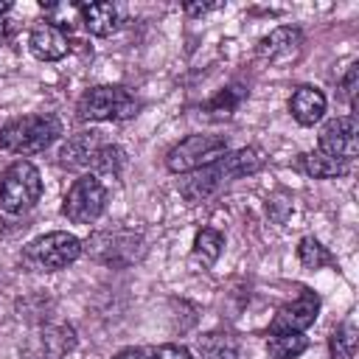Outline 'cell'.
<instances>
[{
  "label": "cell",
  "mask_w": 359,
  "mask_h": 359,
  "mask_svg": "<svg viewBox=\"0 0 359 359\" xmlns=\"http://www.w3.org/2000/svg\"><path fill=\"white\" fill-rule=\"evenodd\" d=\"M140 109V101L118 84H101V87H90L79 104L76 112L81 121H129L135 118Z\"/></svg>",
  "instance_id": "obj_4"
},
{
  "label": "cell",
  "mask_w": 359,
  "mask_h": 359,
  "mask_svg": "<svg viewBox=\"0 0 359 359\" xmlns=\"http://www.w3.org/2000/svg\"><path fill=\"white\" fill-rule=\"evenodd\" d=\"M264 168V151L258 146H244L236 151H224L219 160L191 171L185 180H180V196L188 205H199L202 199L213 196L216 191H222L227 182L238 180V177H250L258 174Z\"/></svg>",
  "instance_id": "obj_1"
},
{
  "label": "cell",
  "mask_w": 359,
  "mask_h": 359,
  "mask_svg": "<svg viewBox=\"0 0 359 359\" xmlns=\"http://www.w3.org/2000/svg\"><path fill=\"white\" fill-rule=\"evenodd\" d=\"M317 314H320V297L311 289H300L294 300L278 309L275 320L269 323V331H306L309 325H314Z\"/></svg>",
  "instance_id": "obj_11"
},
{
  "label": "cell",
  "mask_w": 359,
  "mask_h": 359,
  "mask_svg": "<svg viewBox=\"0 0 359 359\" xmlns=\"http://www.w3.org/2000/svg\"><path fill=\"white\" fill-rule=\"evenodd\" d=\"M62 135V121L50 112H36V115H22L8 121L0 129V149L11 154H36L45 151L56 137Z\"/></svg>",
  "instance_id": "obj_2"
},
{
  "label": "cell",
  "mask_w": 359,
  "mask_h": 359,
  "mask_svg": "<svg viewBox=\"0 0 359 359\" xmlns=\"http://www.w3.org/2000/svg\"><path fill=\"white\" fill-rule=\"evenodd\" d=\"M297 168L314 180H334V177H342L348 174L351 163L345 160H337V157H328L323 151H306L297 157Z\"/></svg>",
  "instance_id": "obj_15"
},
{
  "label": "cell",
  "mask_w": 359,
  "mask_h": 359,
  "mask_svg": "<svg viewBox=\"0 0 359 359\" xmlns=\"http://www.w3.org/2000/svg\"><path fill=\"white\" fill-rule=\"evenodd\" d=\"M289 112H292V118L300 126H314L325 115V95H323V90H317L311 84L297 87L292 93V98H289Z\"/></svg>",
  "instance_id": "obj_14"
},
{
  "label": "cell",
  "mask_w": 359,
  "mask_h": 359,
  "mask_svg": "<svg viewBox=\"0 0 359 359\" xmlns=\"http://www.w3.org/2000/svg\"><path fill=\"white\" fill-rule=\"evenodd\" d=\"M42 11L48 17L45 22H50L62 34H65V28L70 31L76 22H81V6H76V3H42Z\"/></svg>",
  "instance_id": "obj_21"
},
{
  "label": "cell",
  "mask_w": 359,
  "mask_h": 359,
  "mask_svg": "<svg viewBox=\"0 0 359 359\" xmlns=\"http://www.w3.org/2000/svg\"><path fill=\"white\" fill-rule=\"evenodd\" d=\"M244 90L241 87H224V90H219L210 101H208V112L210 115H216V118H227V115H233L236 109H238V104L244 101Z\"/></svg>",
  "instance_id": "obj_22"
},
{
  "label": "cell",
  "mask_w": 359,
  "mask_h": 359,
  "mask_svg": "<svg viewBox=\"0 0 359 359\" xmlns=\"http://www.w3.org/2000/svg\"><path fill=\"white\" fill-rule=\"evenodd\" d=\"M356 84H359V65L353 62V65L348 67V73L342 76V84H339L342 98L348 101V107H351V109H353V98H356Z\"/></svg>",
  "instance_id": "obj_23"
},
{
  "label": "cell",
  "mask_w": 359,
  "mask_h": 359,
  "mask_svg": "<svg viewBox=\"0 0 359 359\" xmlns=\"http://www.w3.org/2000/svg\"><path fill=\"white\" fill-rule=\"evenodd\" d=\"M356 345H359V331L353 320H345L331 337H328V351L331 359H353L356 356Z\"/></svg>",
  "instance_id": "obj_19"
},
{
  "label": "cell",
  "mask_w": 359,
  "mask_h": 359,
  "mask_svg": "<svg viewBox=\"0 0 359 359\" xmlns=\"http://www.w3.org/2000/svg\"><path fill=\"white\" fill-rule=\"evenodd\" d=\"M317 151L351 163V160L356 157V151H359V129H356V118H353V115L331 118V121L323 126V132H320V149H317Z\"/></svg>",
  "instance_id": "obj_9"
},
{
  "label": "cell",
  "mask_w": 359,
  "mask_h": 359,
  "mask_svg": "<svg viewBox=\"0 0 359 359\" xmlns=\"http://www.w3.org/2000/svg\"><path fill=\"white\" fill-rule=\"evenodd\" d=\"M146 359H194V356L182 345H160L151 353H146Z\"/></svg>",
  "instance_id": "obj_24"
},
{
  "label": "cell",
  "mask_w": 359,
  "mask_h": 359,
  "mask_svg": "<svg viewBox=\"0 0 359 359\" xmlns=\"http://www.w3.org/2000/svg\"><path fill=\"white\" fill-rule=\"evenodd\" d=\"M3 36H6V20L0 17V39H3Z\"/></svg>",
  "instance_id": "obj_28"
},
{
  "label": "cell",
  "mask_w": 359,
  "mask_h": 359,
  "mask_svg": "<svg viewBox=\"0 0 359 359\" xmlns=\"http://www.w3.org/2000/svg\"><path fill=\"white\" fill-rule=\"evenodd\" d=\"M300 53H303V34L300 28H292V25H280L258 42V56L275 67L297 62Z\"/></svg>",
  "instance_id": "obj_10"
},
{
  "label": "cell",
  "mask_w": 359,
  "mask_h": 359,
  "mask_svg": "<svg viewBox=\"0 0 359 359\" xmlns=\"http://www.w3.org/2000/svg\"><path fill=\"white\" fill-rule=\"evenodd\" d=\"M222 247H224V236L213 227H202L194 238V261L202 264V269L213 266L222 255Z\"/></svg>",
  "instance_id": "obj_18"
},
{
  "label": "cell",
  "mask_w": 359,
  "mask_h": 359,
  "mask_svg": "<svg viewBox=\"0 0 359 359\" xmlns=\"http://www.w3.org/2000/svg\"><path fill=\"white\" fill-rule=\"evenodd\" d=\"M28 48H31V53H34L36 59H42V62H59V59H65L67 50H70L67 36H65L59 28H53L50 22L34 25V31H31V36H28Z\"/></svg>",
  "instance_id": "obj_12"
},
{
  "label": "cell",
  "mask_w": 359,
  "mask_h": 359,
  "mask_svg": "<svg viewBox=\"0 0 359 359\" xmlns=\"http://www.w3.org/2000/svg\"><path fill=\"white\" fill-rule=\"evenodd\" d=\"M42 196V177L34 163L14 160L0 177V208L6 213H25Z\"/></svg>",
  "instance_id": "obj_5"
},
{
  "label": "cell",
  "mask_w": 359,
  "mask_h": 359,
  "mask_svg": "<svg viewBox=\"0 0 359 359\" xmlns=\"http://www.w3.org/2000/svg\"><path fill=\"white\" fill-rule=\"evenodd\" d=\"M213 8H222V3H188V6H185V14L196 17V14H208V11H213Z\"/></svg>",
  "instance_id": "obj_25"
},
{
  "label": "cell",
  "mask_w": 359,
  "mask_h": 359,
  "mask_svg": "<svg viewBox=\"0 0 359 359\" xmlns=\"http://www.w3.org/2000/svg\"><path fill=\"white\" fill-rule=\"evenodd\" d=\"M104 208H107V188L95 174H81L70 185V191H67V196L62 202V213L73 224L95 222L104 213Z\"/></svg>",
  "instance_id": "obj_8"
},
{
  "label": "cell",
  "mask_w": 359,
  "mask_h": 359,
  "mask_svg": "<svg viewBox=\"0 0 359 359\" xmlns=\"http://www.w3.org/2000/svg\"><path fill=\"white\" fill-rule=\"evenodd\" d=\"M62 163L79 165V168H93L98 174H118L121 163H123V151L115 143L104 140L101 132H79L65 143Z\"/></svg>",
  "instance_id": "obj_3"
},
{
  "label": "cell",
  "mask_w": 359,
  "mask_h": 359,
  "mask_svg": "<svg viewBox=\"0 0 359 359\" xmlns=\"http://www.w3.org/2000/svg\"><path fill=\"white\" fill-rule=\"evenodd\" d=\"M196 353H199V359H238V345L230 334L210 331V334L199 337Z\"/></svg>",
  "instance_id": "obj_17"
},
{
  "label": "cell",
  "mask_w": 359,
  "mask_h": 359,
  "mask_svg": "<svg viewBox=\"0 0 359 359\" xmlns=\"http://www.w3.org/2000/svg\"><path fill=\"white\" fill-rule=\"evenodd\" d=\"M297 258H300V264H303L306 269H323V266H334V264H337L334 255L328 252V247H323L314 236L300 238V244H297Z\"/></svg>",
  "instance_id": "obj_20"
},
{
  "label": "cell",
  "mask_w": 359,
  "mask_h": 359,
  "mask_svg": "<svg viewBox=\"0 0 359 359\" xmlns=\"http://www.w3.org/2000/svg\"><path fill=\"white\" fill-rule=\"evenodd\" d=\"M112 359H146V351H143V348H123V351H118Z\"/></svg>",
  "instance_id": "obj_26"
},
{
  "label": "cell",
  "mask_w": 359,
  "mask_h": 359,
  "mask_svg": "<svg viewBox=\"0 0 359 359\" xmlns=\"http://www.w3.org/2000/svg\"><path fill=\"white\" fill-rule=\"evenodd\" d=\"M309 348V339L303 331H269L266 337V351L275 359H294Z\"/></svg>",
  "instance_id": "obj_16"
},
{
  "label": "cell",
  "mask_w": 359,
  "mask_h": 359,
  "mask_svg": "<svg viewBox=\"0 0 359 359\" xmlns=\"http://www.w3.org/2000/svg\"><path fill=\"white\" fill-rule=\"evenodd\" d=\"M79 255H81V241L73 233H62V230H53V233H45V236L34 238L28 244V252H25L28 264L36 266V269H45V272L65 269Z\"/></svg>",
  "instance_id": "obj_7"
},
{
  "label": "cell",
  "mask_w": 359,
  "mask_h": 359,
  "mask_svg": "<svg viewBox=\"0 0 359 359\" xmlns=\"http://www.w3.org/2000/svg\"><path fill=\"white\" fill-rule=\"evenodd\" d=\"M8 8H11V3H0V17H3V14L8 11Z\"/></svg>",
  "instance_id": "obj_27"
},
{
  "label": "cell",
  "mask_w": 359,
  "mask_h": 359,
  "mask_svg": "<svg viewBox=\"0 0 359 359\" xmlns=\"http://www.w3.org/2000/svg\"><path fill=\"white\" fill-rule=\"evenodd\" d=\"M81 22L93 36H109L123 22V8L118 3H84Z\"/></svg>",
  "instance_id": "obj_13"
},
{
  "label": "cell",
  "mask_w": 359,
  "mask_h": 359,
  "mask_svg": "<svg viewBox=\"0 0 359 359\" xmlns=\"http://www.w3.org/2000/svg\"><path fill=\"white\" fill-rule=\"evenodd\" d=\"M227 151V140L222 135H188L174 143L165 154V168L171 174H191Z\"/></svg>",
  "instance_id": "obj_6"
}]
</instances>
